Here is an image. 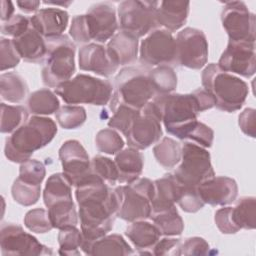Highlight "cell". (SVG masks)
<instances>
[{
    "mask_svg": "<svg viewBox=\"0 0 256 256\" xmlns=\"http://www.w3.org/2000/svg\"><path fill=\"white\" fill-rule=\"evenodd\" d=\"M75 197L84 241H94L108 234L113 228L118 209L114 190L92 171L76 186Z\"/></svg>",
    "mask_w": 256,
    "mask_h": 256,
    "instance_id": "obj_1",
    "label": "cell"
},
{
    "mask_svg": "<svg viewBox=\"0 0 256 256\" xmlns=\"http://www.w3.org/2000/svg\"><path fill=\"white\" fill-rule=\"evenodd\" d=\"M166 131L181 140H189L198 125V114L215 106L214 99L204 89L188 94L157 95L152 101Z\"/></svg>",
    "mask_w": 256,
    "mask_h": 256,
    "instance_id": "obj_2",
    "label": "cell"
},
{
    "mask_svg": "<svg viewBox=\"0 0 256 256\" xmlns=\"http://www.w3.org/2000/svg\"><path fill=\"white\" fill-rule=\"evenodd\" d=\"M57 133L56 123L48 117L34 115L5 140L4 153L8 160L23 163L32 154L49 144Z\"/></svg>",
    "mask_w": 256,
    "mask_h": 256,
    "instance_id": "obj_3",
    "label": "cell"
},
{
    "mask_svg": "<svg viewBox=\"0 0 256 256\" xmlns=\"http://www.w3.org/2000/svg\"><path fill=\"white\" fill-rule=\"evenodd\" d=\"M201 80L203 89L214 99L215 107L224 112L239 110L249 93L245 81L221 70L215 63H210L204 68Z\"/></svg>",
    "mask_w": 256,
    "mask_h": 256,
    "instance_id": "obj_4",
    "label": "cell"
},
{
    "mask_svg": "<svg viewBox=\"0 0 256 256\" xmlns=\"http://www.w3.org/2000/svg\"><path fill=\"white\" fill-rule=\"evenodd\" d=\"M150 68L144 65L122 68L114 78L110 110L119 104L142 110L156 96L149 79Z\"/></svg>",
    "mask_w": 256,
    "mask_h": 256,
    "instance_id": "obj_5",
    "label": "cell"
},
{
    "mask_svg": "<svg viewBox=\"0 0 256 256\" xmlns=\"http://www.w3.org/2000/svg\"><path fill=\"white\" fill-rule=\"evenodd\" d=\"M118 29L116 10L110 3L92 5L86 14L72 18L69 34L77 43H105L110 40Z\"/></svg>",
    "mask_w": 256,
    "mask_h": 256,
    "instance_id": "obj_6",
    "label": "cell"
},
{
    "mask_svg": "<svg viewBox=\"0 0 256 256\" xmlns=\"http://www.w3.org/2000/svg\"><path fill=\"white\" fill-rule=\"evenodd\" d=\"M47 54L42 69L43 83L51 88L71 79L75 73V44L63 34L58 37L45 39Z\"/></svg>",
    "mask_w": 256,
    "mask_h": 256,
    "instance_id": "obj_7",
    "label": "cell"
},
{
    "mask_svg": "<svg viewBox=\"0 0 256 256\" xmlns=\"http://www.w3.org/2000/svg\"><path fill=\"white\" fill-rule=\"evenodd\" d=\"M54 91L65 103L70 105L91 104L103 106L110 102L113 85L108 80L78 74L58 85Z\"/></svg>",
    "mask_w": 256,
    "mask_h": 256,
    "instance_id": "obj_8",
    "label": "cell"
},
{
    "mask_svg": "<svg viewBox=\"0 0 256 256\" xmlns=\"http://www.w3.org/2000/svg\"><path fill=\"white\" fill-rule=\"evenodd\" d=\"M118 201L116 216L127 222L145 220L152 212L151 201L154 196V182L148 178L120 185L114 189Z\"/></svg>",
    "mask_w": 256,
    "mask_h": 256,
    "instance_id": "obj_9",
    "label": "cell"
},
{
    "mask_svg": "<svg viewBox=\"0 0 256 256\" xmlns=\"http://www.w3.org/2000/svg\"><path fill=\"white\" fill-rule=\"evenodd\" d=\"M172 174L183 186L197 188L199 184L215 176L210 153L193 142H184L180 164Z\"/></svg>",
    "mask_w": 256,
    "mask_h": 256,
    "instance_id": "obj_10",
    "label": "cell"
},
{
    "mask_svg": "<svg viewBox=\"0 0 256 256\" xmlns=\"http://www.w3.org/2000/svg\"><path fill=\"white\" fill-rule=\"evenodd\" d=\"M158 1L128 0L118 5V26L136 38L148 35L158 26L156 11Z\"/></svg>",
    "mask_w": 256,
    "mask_h": 256,
    "instance_id": "obj_11",
    "label": "cell"
},
{
    "mask_svg": "<svg viewBox=\"0 0 256 256\" xmlns=\"http://www.w3.org/2000/svg\"><path fill=\"white\" fill-rule=\"evenodd\" d=\"M176 64L189 69L203 68L208 60V41L203 31L186 27L176 38Z\"/></svg>",
    "mask_w": 256,
    "mask_h": 256,
    "instance_id": "obj_12",
    "label": "cell"
},
{
    "mask_svg": "<svg viewBox=\"0 0 256 256\" xmlns=\"http://www.w3.org/2000/svg\"><path fill=\"white\" fill-rule=\"evenodd\" d=\"M141 65L152 67L176 64V42L172 33L165 29H155L140 43Z\"/></svg>",
    "mask_w": 256,
    "mask_h": 256,
    "instance_id": "obj_13",
    "label": "cell"
},
{
    "mask_svg": "<svg viewBox=\"0 0 256 256\" xmlns=\"http://www.w3.org/2000/svg\"><path fill=\"white\" fill-rule=\"evenodd\" d=\"M221 22L229 41L255 43V15L243 1L225 2Z\"/></svg>",
    "mask_w": 256,
    "mask_h": 256,
    "instance_id": "obj_14",
    "label": "cell"
},
{
    "mask_svg": "<svg viewBox=\"0 0 256 256\" xmlns=\"http://www.w3.org/2000/svg\"><path fill=\"white\" fill-rule=\"evenodd\" d=\"M162 133L161 120L152 101H150L133 120L125 137L131 148L144 150L157 143Z\"/></svg>",
    "mask_w": 256,
    "mask_h": 256,
    "instance_id": "obj_15",
    "label": "cell"
},
{
    "mask_svg": "<svg viewBox=\"0 0 256 256\" xmlns=\"http://www.w3.org/2000/svg\"><path fill=\"white\" fill-rule=\"evenodd\" d=\"M0 246L7 255H52V250L17 224L4 223L0 229Z\"/></svg>",
    "mask_w": 256,
    "mask_h": 256,
    "instance_id": "obj_16",
    "label": "cell"
},
{
    "mask_svg": "<svg viewBox=\"0 0 256 256\" xmlns=\"http://www.w3.org/2000/svg\"><path fill=\"white\" fill-rule=\"evenodd\" d=\"M63 174L71 186L79 185L91 173V160L78 140H67L59 149Z\"/></svg>",
    "mask_w": 256,
    "mask_h": 256,
    "instance_id": "obj_17",
    "label": "cell"
},
{
    "mask_svg": "<svg viewBox=\"0 0 256 256\" xmlns=\"http://www.w3.org/2000/svg\"><path fill=\"white\" fill-rule=\"evenodd\" d=\"M217 65L225 72L250 78L256 71L255 43L228 41Z\"/></svg>",
    "mask_w": 256,
    "mask_h": 256,
    "instance_id": "obj_18",
    "label": "cell"
},
{
    "mask_svg": "<svg viewBox=\"0 0 256 256\" xmlns=\"http://www.w3.org/2000/svg\"><path fill=\"white\" fill-rule=\"evenodd\" d=\"M196 189L202 201L211 206L229 205L238 195L236 181L227 176H213L199 184Z\"/></svg>",
    "mask_w": 256,
    "mask_h": 256,
    "instance_id": "obj_19",
    "label": "cell"
},
{
    "mask_svg": "<svg viewBox=\"0 0 256 256\" xmlns=\"http://www.w3.org/2000/svg\"><path fill=\"white\" fill-rule=\"evenodd\" d=\"M79 68L83 71H90L103 77L113 75L118 66L109 58L106 47L98 43L83 45L78 53Z\"/></svg>",
    "mask_w": 256,
    "mask_h": 256,
    "instance_id": "obj_20",
    "label": "cell"
},
{
    "mask_svg": "<svg viewBox=\"0 0 256 256\" xmlns=\"http://www.w3.org/2000/svg\"><path fill=\"white\" fill-rule=\"evenodd\" d=\"M68 12L55 7L40 9L30 17L32 28L45 39L63 35V32L68 26Z\"/></svg>",
    "mask_w": 256,
    "mask_h": 256,
    "instance_id": "obj_21",
    "label": "cell"
},
{
    "mask_svg": "<svg viewBox=\"0 0 256 256\" xmlns=\"http://www.w3.org/2000/svg\"><path fill=\"white\" fill-rule=\"evenodd\" d=\"M138 46V38L120 30L109 40L106 50L110 60L119 67L136 61L139 52Z\"/></svg>",
    "mask_w": 256,
    "mask_h": 256,
    "instance_id": "obj_22",
    "label": "cell"
},
{
    "mask_svg": "<svg viewBox=\"0 0 256 256\" xmlns=\"http://www.w3.org/2000/svg\"><path fill=\"white\" fill-rule=\"evenodd\" d=\"M189 9L188 1H160L156 11L157 24L171 33L175 32L186 23Z\"/></svg>",
    "mask_w": 256,
    "mask_h": 256,
    "instance_id": "obj_23",
    "label": "cell"
},
{
    "mask_svg": "<svg viewBox=\"0 0 256 256\" xmlns=\"http://www.w3.org/2000/svg\"><path fill=\"white\" fill-rule=\"evenodd\" d=\"M12 42L24 61L40 63L45 60L47 54L46 40L32 26L20 37L12 39Z\"/></svg>",
    "mask_w": 256,
    "mask_h": 256,
    "instance_id": "obj_24",
    "label": "cell"
},
{
    "mask_svg": "<svg viewBox=\"0 0 256 256\" xmlns=\"http://www.w3.org/2000/svg\"><path fill=\"white\" fill-rule=\"evenodd\" d=\"M182 185L173 174H166L154 181V196L151 201L152 212L157 213L167 210L177 203Z\"/></svg>",
    "mask_w": 256,
    "mask_h": 256,
    "instance_id": "obj_25",
    "label": "cell"
},
{
    "mask_svg": "<svg viewBox=\"0 0 256 256\" xmlns=\"http://www.w3.org/2000/svg\"><path fill=\"white\" fill-rule=\"evenodd\" d=\"M82 251L86 255H131L134 251L119 234L105 235L94 241H83Z\"/></svg>",
    "mask_w": 256,
    "mask_h": 256,
    "instance_id": "obj_26",
    "label": "cell"
},
{
    "mask_svg": "<svg viewBox=\"0 0 256 256\" xmlns=\"http://www.w3.org/2000/svg\"><path fill=\"white\" fill-rule=\"evenodd\" d=\"M114 162L119 172V183L129 184L142 173L144 166V156L135 148H126L115 154Z\"/></svg>",
    "mask_w": 256,
    "mask_h": 256,
    "instance_id": "obj_27",
    "label": "cell"
},
{
    "mask_svg": "<svg viewBox=\"0 0 256 256\" xmlns=\"http://www.w3.org/2000/svg\"><path fill=\"white\" fill-rule=\"evenodd\" d=\"M125 235L138 250H146L153 248L160 239L161 233L155 224H151L144 220L131 222L126 228ZM143 251V252H144ZM143 252H140L142 254Z\"/></svg>",
    "mask_w": 256,
    "mask_h": 256,
    "instance_id": "obj_28",
    "label": "cell"
},
{
    "mask_svg": "<svg viewBox=\"0 0 256 256\" xmlns=\"http://www.w3.org/2000/svg\"><path fill=\"white\" fill-rule=\"evenodd\" d=\"M48 215L53 228L59 230L78 224V215L72 199L61 200L48 207Z\"/></svg>",
    "mask_w": 256,
    "mask_h": 256,
    "instance_id": "obj_29",
    "label": "cell"
},
{
    "mask_svg": "<svg viewBox=\"0 0 256 256\" xmlns=\"http://www.w3.org/2000/svg\"><path fill=\"white\" fill-rule=\"evenodd\" d=\"M0 91L2 100L11 103H20L28 94V85L25 79L19 74L7 72L0 76Z\"/></svg>",
    "mask_w": 256,
    "mask_h": 256,
    "instance_id": "obj_30",
    "label": "cell"
},
{
    "mask_svg": "<svg viewBox=\"0 0 256 256\" xmlns=\"http://www.w3.org/2000/svg\"><path fill=\"white\" fill-rule=\"evenodd\" d=\"M231 218L240 229L253 230L256 227V198L245 196L240 198L235 207H231Z\"/></svg>",
    "mask_w": 256,
    "mask_h": 256,
    "instance_id": "obj_31",
    "label": "cell"
},
{
    "mask_svg": "<svg viewBox=\"0 0 256 256\" xmlns=\"http://www.w3.org/2000/svg\"><path fill=\"white\" fill-rule=\"evenodd\" d=\"M27 106L30 113L43 116L56 113L60 108V102L54 92L43 88L32 92L27 100Z\"/></svg>",
    "mask_w": 256,
    "mask_h": 256,
    "instance_id": "obj_32",
    "label": "cell"
},
{
    "mask_svg": "<svg viewBox=\"0 0 256 256\" xmlns=\"http://www.w3.org/2000/svg\"><path fill=\"white\" fill-rule=\"evenodd\" d=\"M72 199L71 184L63 173H54L46 181L43 191V200L48 208L53 203L61 200Z\"/></svg>",
    "mask_w": 256,
    "mask_h": 256,
    "instance_id": "obj_33",
    "label": "cell"
},
{
    "mask_svg": "<svg viewBox=\"0 0 256 256\" xmlns=\"http://www.w3.org/2000/svg\"><path fill=\"white\" fill-rule=\"evenodd\" d=\"M182 145L170 137H164L153 147L156 161L165 169L174 168L181 160Z\"/></svg>",
    "mask_w": 256,
    "mask_h": 256,
    "instance_id": "obj_34",
    "label": "cell"
},
{
    "mask_svg": "<svg viewBox=\"0 0 256 256\" xmlns=\"http://www.w3.org/2000/svg\"><path fill=\"white\" fill-rule=\"evenodd\" d=\"M161 235L177 236L184 229V222L175 206L157 213H151L150 217Z\"/></svg>",
    "mask_w": 256,
    "mask_h": 256,
    "instance_id": "obj_35",
    "label": "cell"
},
{
    "mask_svg": "<svg viewBox=\"0 0 256 256\" xmlns=\"http://www.w3.org/2000/svg\"><path fill=\"white\" fill-rule=\"evenodd\" d=\"M149 79L155 95L172 93L177 87V75L168 65H160L149 70Z\"/></svg>",
    "mask_w": 256,
    "mask_h": 256,
    "instance_id": "obj_36",
    "label": "cell"
},
{
    "mask_svg": "<svg viewBox=\"0 0 256 256\" xmlns=\"http://www.w3.org/2000/svg\"><path fill=\"white\" fill-rule=\"evenodd\" d=\"M28 121V111L21 105L1 103V132L13 133Z\"/></svg>",
    "mask_w": 256,
    "mask_h": 256,
    "instance_id": "obj_37",
    "label": "cell"
},
{
    "mask_svg": "<svg viewBox=\"0 0 256 256\" xmlns=\"http://www.w3.org/2000/svg\"><path fill=\"white\" fill-rule=\"evenodd\" d=\"M58 124L63 129H76L84 124L87 118L86 110L82 106L64 105L55 113Z\"/></svg>",
    "mask_w": 256,
    "mask_h": 256,
    "instance_id": "obj_38",
    "label": "cell"
},
{
    "mask_svg": "<svg viewBox=\"0 0 256 256\" xmlns=\"http://www.w3.org/2000/svg\"><path fill=\"white\" fill-rule=\"evenodd\" d=\"M83 241L82 232L76 226L61 229L58 234L59 254L68 256L80 255L79 248H81Z\"/></svg>",
    "mask_w": 256,
    "mask_h": 256,
    "instance_id": "obj_39",
    "label": "cell"
},
{
    "mask_svg": "<svg viewBox=\"0 0 256 256\" xmlns=\"http://www.w3.org/2000/svg\"><path fill=\"white\" fill-rule=\"evenodd\" d=\"M124 144V140L120 134L112 128L100 130L95 137V146L97 150L109 155L117 154L123 149Z\"/></svg>",
    "mask_w": 256,
    "mask_h": 256,
    "instance_id": "obj_40",
    "label": "cell"
},
{
    "mask_svg": "<svg viewBox=\"0 0 256 256\" xmlns=\"http://www.w3.org/2000/svg\"><path fill=\"white\" fill-rule=\"evenodd\" d=\"M13 199L22 206H32L38 202L41 194V185H32L17 178L11 188Z\"/></svg>",
    "mask_w": 256,
    "mask_h": 256,
    "instance_id": "obj_41",
    "label": "cell"
},
{
    "mask_svg": "<svg viewBox=\"0 0 256 256\" xmlns=\"http://www.w3.org/2000/svg\"><path fill=\"white\" fill-rule=\"evenodd\" d=\"M111 118L108 121V126L112 129H116L120 131L124 136L127 134L133 120L137 117L141 110L134 109L127 105L119 104L114 107Z\"/></svg>",
    "mask_w": 256,
    "mask_h": 256,
    "instance_id": "obj_42",
    "label": "cell"
},
{
    "mask_svg": "<svg viewBox=\"0 0 256 256\" xmlns=\"http://www.w3.org/2000/svg\"><path fill=\"white\" fill-rule=\"evenodd\" d=\"M91 169L93 173L110 185H114L118 182V169L115 162L108 157L102 155L94 156L91 159Z\"/></svg>",
    "mask_w": 256,
    "mask_h": 256,
    "instance_id": "obj_43",
    "label": "cell"
},
{
    "mask_svg": "<svg viewBox=\"0 0 256 256\" xmlns=\"http://www.w3.org/2000/svg\"><path fill=\"white\" fill-rule=\"evenodd\" d=\"M46 175L45 166L36 159H29L20 164L18 178L32 185H41Z\"/></svg>",
    "mask_w": 256,
    "mask_h": 256,
    "instance_id": "obj_44",
    "label": "cell"
},
{
    "mask_svg": "<svg viewBox=\"0 0 256 256\" xmlns=\"http://www.w3.org/2000/svg\"><path fill=\"white\" fill-rule=\"evenodd\" d=\"M24 225L34 233H46L53 228L48 211L42 208L29 210L24 216Z\"/></svg>",
    "mask_w": 256,
    "mask_h": 256,
    "instance_id": "obj_45",
    "label": "cell"
},
{
    "mask_svg": "<svg viewBox=\"0 0 256 256\" xmlns=\"http://www.w3.org/2000/svg\"><path fill=\"white\" fill-rule=\"evenodd\" d=\"M210 246L201 237L186 238L183 242L180 241L179 245L173 252V255H207Z\"/></svg>",
    "mask_w": 256,
    "mask_h": 256,
    "instance_id": "obj_46",
    "label": "cell"
},
{
    "mask_svg": "<svg viewBox=\"0 0 256 256\" xmlns=\"http://www.w3.org/2000/svg\"><path fill=\"white\" fill-rule=\"evenodd\" d=\"M177 203L183 211L188 213H195L201 210L205 205V203L200 198L196 188H189L183 185Z\"/></svg>",
    "mask_w": 256,
    "mask_h": 256,
    "instance_id": "obj_47",
    "label": "cell"
},
{
    "mask_svg": "<svg viewBox=\"0 0 256 256\" xmlns=\"http://www.w3.org/2000/svg\"><path fill=\"white\" fill-rule=\"evenodd\" d=\"M0 68L1 71H5L8 69H12L16 67L20 60L21 57L19 56L12 39L8 38H1L0 42Z\"/></svg>",
    "mask_w": 256,
    "mask_h": 256,
    "instance_id": "obj_48",
    "label": "cell"
},
{
    "mask_svg": "<svg viewBox=\"0 0 256 256\" xmlns=\"http://www.w3.org/2000/svg\"><path fill=\"white\" fill-rule=\"evenodd\" d=\"M31 27L30 18L21 14L14 15L10 20L2 23L1 34L14 38L20 37Z\"/></svg>",
    "mask_w": 256,
    "mask_h": 256,
    "instance_id": "obj_49",
    "label": "cell"
},
{
    "mask_svg": "<svg viewBox=\"0 0 256 256\" xmlns=\"http://www.w3.org/2000/svg\"><path fill=\"white\" fill-rule=\"evenodd\" d=\"M214 221L217 228L223 234H235L239 231L232 221L231 207H223L218 209L215 212Z\"/></svg>",
    "mask_w": 256,
    "mask_h": 256,
    "instance_id": "obj_50",
    "label": "cell"
},
{
    "mask_svg": "<svg viewBox=\"0 0 256 256\" xmlns=\"http://www.w3.org/2000/svg\"><path fill=\"white\" fill-rule=\"evenodd\" d=\"M238 124L241 131L251 137L255 138L256 135V111L253 108H246L244 109L239 117H238Z\"/></svg>",
    "mask_w": 256,
    "mask_h": 256,
    "instance_id": "obj_51",
    "label": "cell"
},
{
    "mask_svg": "<svg viewBox=\"0 0 256 256\" xmlns=\"http://www.w3.org/2000/svg\"><path fill=\"white\" fill-rule=\"evenodd\" d=\"M181 239L180 238H171L170 236L165 237L163 239H159L156 244L153 246V252L154 255H168L172 254L179 245Z\"/></svg>",
    "mask_w": 256,
    "mask_h": 256,
    "instance_id": "obj_52",
    "label": "cell"
},
{
    "mask_svg": "<svg viewBox=\"0 0 256 256\" xmlns=\"http://www.w3.org/2000/svg\"><path fill=\"white\" fill-rule=\"evenodd\" d=\"M14 5L11 1L2 0L1 1V21L2 23L10 20L14 15Z\"/></svg>",
    "mask_w": 256,
    "mask_h": 256,
    "instance_id": "obj_53",
    "label": "cell"
},
{
    "mask_svg": "<svg viewBox=\"0 0 256 256\" xmlns=\"http://www.w3.org/2000/svg\"><path fill=\"white\" fill-rule=\"evenodd\" d=\"M16 4L21 11L25 13H33L38 11L41 2L34 1V0H27V1H17Z\"/></svg>",
    "mask_w": 256,
    "mask_h": 256,
    "instance_id": "obj_54",
    "label": "cell"
},
{
    "mask_svg": "<svg viewBox=\"0 0 256 256\" xmlns=\"http://www.w3.org/2000/svg\"><path fill=\"white\" fill-rule=\"evenodd\" d=\"M44 4H48V5H62V6H68V5H70L72 2L71 1H69V2H56V3H54V2H43Z\"/></svg>",
    "mask_w": 256,
    "mask_h": 256,
    "instance_id": "obj_55",
    "label": "cell"
}]
</instances>
